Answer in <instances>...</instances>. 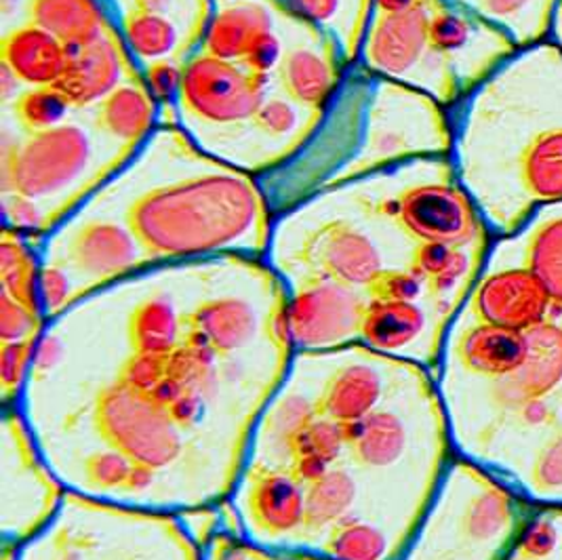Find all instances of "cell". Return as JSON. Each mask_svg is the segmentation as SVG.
I'll use <instances>...</instances> for the list:
<instances>
[{
	"label": "cell",
	"mask_w": 562,
	"mask_h": 560,
	"mask_svg": "<svg viewBox=\"0 0 562 560\" xmlns=\"http://www.w3.org/2000/svg\"><path fill=\"white\" fill-rule=\"evenodd\" d=\"M293 355L286 289L266 259L158 264L47 321L11 407L66 491L220 508Z\"/></svg>",
	"instance_id": "cell-1"
},
{
	"label": "cell",
	"mask_w": 562,
	"mask_h": 560,
	"mask_svg": "<svg viewBox=\"0 0 562 560\" xmlns=\"http://www.w3.org/2000/svg\"><path fill=\"white\" fill-rule=\"evenodd\" d=\"M289 369L344 426L339 456L300 491L291 552L398 560L458 453L435 373L360 341L295 352Z\"/></svg>",
	"instance_id": "cell-2"
},
{
	"label": "cell",
	"mask_w": 562,
	"mask_h": 560,
	"mask_svg": "<svg viewBox=\"0 0 562 560\" xmlns=\"http://www.w3.org/2000/svg\"><path fill=\"white\" fill-rule=\"evenodd\" d=\"M451 160L486 228L506 238L562 201V45L520 47L451 110Z\"/></svg>",
	"instance_id": "cell-3"
},
{
	"label": "cell",
	"mask_w": 562,
	"mask_h": 560,
	"mask_svg": "<svg viewBox=\"0 0 562 560\" xmlns=\"http://www.w3.org/2000/svg\"><path fill=\"white\" fill-rule=\"evenodd\" d=\"M119 213L154 266L243 255L266 259L274 211L256 176L203 150L176 121L154 128L127 165L91 197Z\"/></svg>",
	"instance_id": "cell-4"
},
{
	"label": "cell",
	"mask_w": 562,
	"mask_h": 560,
	"mask_svg": "<svg viewBox=\"0 0 562 560\" xmlns=\"http://www.w3.org/2000/svg\"><path fill=\"white\" fill-rule=\"evenodd\" d=\"M344 204L329 206L316 194L274 220L266 261L284 289L335 282L369 293L387 270L411 268L413 240L350 194Z\"/></svg>",
	"instance_id": "cell-5"
},
{
	"label": "cell",
	"mask_w": 562,
	"mask_h": 560,
	"mask_svg": "<svg viewBox=\"0 0 562 560\" xmlns=\"http://www.w3.org/2000/svg\"><path fill=\"white\" fill-rule=\"evenodd\" d=\"M531 509L504 477L456 453L398 560H508Z\"/></svg>",
	"instance_id": "cell-6"
},
{
	"label": "cell",
	"mask_w": 562,
	"mask_h": 560,
	"mask_svg": "<svg viewBox=\"0 0 562 560\" xmlns=\"http://www.w3.org/2000/svg\"><path fill=\"white\" fill-rule=\"evenodd\" d=\"M0 560H205L179 514L131 508L68 491L49 525Z\"/></svg>",
	"instance_id": "cell-7"
},
{
	"label": "cell",
	"mask_w": 562,
	"mask_h": 560,
	"mask_svg": "<svg viewBox=\"0 0 562 560\" xmlns=\"http://www.w3.org/2000/svg\"><path fill=\"white\" fill-rule=\"evenodd\" d=\"M341 188L415 245L470 247L495 240L461 186L451 156L405 160Z\"/></svg>",
	"instance_id": "cell-8"
},
{
	"label": "cell",
	"mask_w": 562,
	"mask_h": 560,
	"mask_svg": "<svg viewBox=\"0 0 562 560\" xmlns=\"http://www.w3.org/2000/svg\"><path fill=\"white\" fill-rule=\"evenodd\" d=\"M13 135L2 127L0 194L41 204L49 234V206L55 203V228L87 203L112 176L93 171L95 142L82 121L68 119L57 127ZM53 228V229H55Z\"/></svg>",
	"instance_id": "cell-9"
},
{
	"label": "cell",
	"mask_w": 562,
	"mask_h": 560,
	"mask_svg": "<svg viewBox=\"0 0 562 560\" xmlns=\"http://www.w3.org/2000/svg\"><path fill=\"white\" fill-rule=\"evenodd\" d=\"M66 493L22 413L18 407H0V548H20L43 531Z\"/></svg>",
	"instance_id": "cell-10"
},
{
	"label": "cell",
	"mask_w": 562,
	"mask_h": 560,
	"mask_svg": "<svg viewBox=\"0 0 562 560\" xmlns=\"http://www.w3.org/2000/svg\"><path fill=\"white\" fill-rule=\"evenodd\" d=\"M272 78L256 75L238 61L213 57L209 53H192L183 64V78L179 89L178 112L181 127L190 135L215 131L243 133L251 128V121L270 96ZM199 137V139H203Z\"/></svg>",
	"instance_id": "cell-11"
},
{
	"label": "cell",
	"mask_w": 562,
	"mask_h": 560,
	"mask_svg": "<svg viewBox=\"0 0 562 560\" xmlns=\"http://www.w3.org/2000/svg\"><path fill=\"white\" fill-rule=\"evenodd\" d=\"M369 306L367 293L335 282H304L286 289V327L295 352L357 344Z\"/></svg>",
	"instance_id": "cell-12"
},
{
	"label": "cell",
	"mask_w": 562,
	"mask_h": 560,
	"mask_svg": "<svg viewBox=\"0 0 562 560\" xmlns=\"http://www.w3.org/2000/svg\"><path fill=\"white\" fill-rule=\"evenodd\" d=\"M430 0L401 13H373L358 64L380 77L422 89L430 96Z\"/></svg>",
	"instance_id": "cell-13"
},
{
	"label": "cell",
	"mask_w": 562,
	"mask_h": 560,
	"mask_svg": "<svg viewBox=\"0 0 562 560\" xmlns=\"http://www.w3.org/2000/svg\"><path fill=\"white\" fill-rule=\"evenodd\" d=\"M527 337V355L522 365L502 380L485 382L483 394L476 392H458V390H438L442 403L453 401H479L485 399L486 407L495 417H514L531 403L543 401L562 383V323L559 318H550L536 329L525 333ZM449 373V371H436ZM458 376V373H451ZM463 378V376H458Z\"/></svg>",
	"instance_id": "cell-14"
},
{
	"label": "cell",
	"mask_w": 562,
	"mask_h": 560,
	"mask_svg": "<svg viewBox=\"0 0 562 560\" xmlns=\"http://www.w3.org/2000/svg\"><path fill=\"white\" fill-rule=\"evenodd\" d=\"M463 310L476 321L520 333L561 316L536 275L516 264H485Z\"/></svg>",
	"instance_id": "cell-15"
},
{
	"label": "cell",
	"mask_w": 562,
	"mask_h": 560,
	"mask_svg": "<svg viewBox=\"0 0 562 560\" xmlns=\"http://www.w3.org/2000/svg\"><path fill=\"white\" fill-rule=\"evenodd\" d=\"M125 80L144 78L114 24L100 38L70 49L66 70L55 89L75 112H82L98 105Z\"/></svg>",
	"instance_id": "cell-16"
},
{
	"label": "cell",
	"mask_w": 562,
	"mask_h": 560,
	"mask_svg": "<svg viewBox=\"0 0 562 560\" xmlns=\"http://www.w3.org/2000/svg\"><path fill=\"white\" fill-rule=\"evenodd\" d=\"M346 72L348 66L337 45L325 32L310 26L300 41L286 45L277 78L289 100L312 112H325Z\"/></svg>",
	"instance_id": "cell-17"
},
{
	"label": "cell",
	"mask_w": 562,
	"mask_h": 560,
	"mask_svg": "<svg viewBox=\"0 0 562 560\" xmlns=\"http://www.w3.org/2000/svg\"><path fill=\"white\" fill-rule=\"evenodd\" d=\"M486 264H516L536 275L562 314V201L539 206L506 238H495Z\"/></svg>",
	"instance_id": "cell-18"
},
{
	"label": "cell",
	"mask_w": 562,
	"mask_h": 560,
	"mask_svg": "<svg viewBox=\"0 0 562 560\" xmlns=\"http://www.w3.org/2000/svg\"><path fill=\"white\" fill-rule=\"evenodd\" d=\"M18 9H22L18 24L43 27L68 49L87 45L114 26L103 0H0L2 22L18 13Z\"/></svg>",
	"instance_id": "cell-19"
},
{
	"label": "cell",
	"mask_w": 562,
	"mask_h": 560,
	"mask_svg": "<svg viewBox=\"0 0 562 560\" xmlns=\"http://www.w3.org/2000/svg\"><path fill=\"white\" fill-rule=\"evenodd\" d=\"M68 53L52 32L32 24L4 27L0 36V66L26 89L55 87L66 70Z\"/></svg>",
	"instance_id": "cell-20"
},
{
	"label": "cell",
	"mask_w": 562,
	"mask_h": 560,
	"mask_svg": "<svg viewBox=\"0 0 562 560\" xmlns=\"http://www.w3.org/2000/svg\"><path fill=\"white\" fill-rule=\"evenodd\" d=\"M87 112L91 123L110 142L137 153L150 139L162 108L144 80H125Z\"/></svg>",
	"instance_id": "cell-21"
},
{
	"label": "cell",
	"mask_w": 562,
	"mask_h": 560,
	"mask_svg": "<svg viewBox=\"0 0 562 560\" xmlns=\"http://www.w3.org/2000/svg\"><path fill=\"white\" fill-rule=\"evenodd\" d=\"M277 9L268 0H213V13L201 41V52L240 61L257 38L274 30Z\"/></svg>",
	"instance_id": "cell-22"
},
{
	"label": "cell",
	"mask_w": 562,
	"mask_h": 560,
	"mask_svg": "<svg viewBox=\"0 0 562 560\" xmlns=\"http://www.w3.org/2000/svg\"><path fill=\"white\" fill-rule=\"evenodd\" d=\"M125 47L139 66V70L160 59H186L194 53L186 30L162 13L150 11H125L114 18Z\"/></svg>",
	"instance_id": "cell-23"
},
{
	"label": "cell",
	"mask_w": 562,
	"mask_h": 560,
	"mask_svg": "<svg viewBox=\"0 0 562 560\" xmlns=\"http://www.w3.org/2000/svg\"><path fill=\"white\" fill-rule=\"evenodd\" d=\"M70 112L75 110L55 87L24 89L13 102L2 105V114L26 133L57 127L70 119Z\"/></svg>",
	"instance_id": "cell-24"
},
{
	"label": "cell",
	"mask_w": 562,
	"mask_h": 560,
	"mask_svg": "<svg viewBox=\"0 0 562 560\" xmlns=\"http://www.w3.org/2000/svg\"><path fill=\"white\" fill-rule=\"evenodd\" d=\"M38 341L0 344V407L18 403Z\"/></svg>",
	"instance_id": "cell-25"
},
{
	"label": "cell",
	"mask_w": 562,
	"mask_h": 560,
	"mask_svg": "<svg viewBox=\"0 0 562 560\" xmlns=\"http://www.w3.org/2000/svg\"><path fill=\"white\" fill-rule=\"evenodd\" d=\"M142 78L153 93L154 100L165 110H176L178 105L181 78H183V61L179 59H160L142 68Z\"/></svg>",
	"instance_id": "cell-26"
},
{
	"label": "cell",
	"mask_w": 562,
	"mask_h": 560,
	"mask_svg": "<svg viewBox=\"0 0 562 560\" xmlns=\"http://www.w3.org/2000/svg\"><path fill=\"white\" fill-rule=\"evenodd\" d=\"M531 483L536 493L562 491V433L546 443L539 451L531 470Z\"/></svg>",
	"instance_id": "cell-27"
},
{
	"label": "cell",
	"mask_w": 562,
	"mask_h": 560,
	"mask_svg": "<svg viewBox=\"0 0 562 560\" xmlns=\"http://www.w3.org/2000/svg\"><path fill=\"white\" fill-rule=\"evenodd\" d=\"M284 52H286V45L274 27V30L261 34L238 64H243L247 70H251L256 75L272 77V72H277L281 66Z\"/></svg>",
	"instance_id": "cell-28"
},
{
	"label": "cell",
	"mask_w": 562,
	"mask_h": 560,
	"mask_svg": "<svg viewBox=\"0 0 562 560\" xmlns=\"http://www.w3.org/2000/svg\"><path fill=\"white\" fill-rule=\"evenodd\" d=\"M550 38L562 45V0H557L552 11V24H550Z\"/></svg>",
	"instance_id": "cell-29"
},
{
	"label": "cell",
	"mask_w": 562,
	"mask_h": 560,
	"mask_svg": "<svg viewBox=\"0 0 562 560\" xmlns=\"http://www.w3.org/2000/svg\"><path fill=\"white\" fill-rule=\"evenodd\" d=\"M508 560H518V559H514V557H508Z\"/></svg>",
	"instance_id": "cell-30"
},
{
	"label": "cell",
	"mask_w": 562,
	"mask_h": 560,
	"mask_svg": "<svg viewBox=\"0 0 562 560\" xmlns=\"http://www.w3.org/2000/svg\"><path fill=\"white\" fill-rule=\"evenodd\" d=\"M561 323H562V321H561Z\"/></svg>",
	"instance_id": "cell-31"
}]
</instances>
